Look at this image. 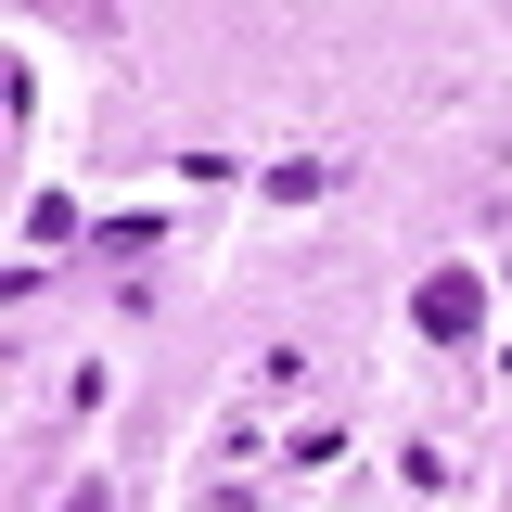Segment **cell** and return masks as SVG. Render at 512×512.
<instances>
[{
  "label": "cell",
  "mask_w": 512,
  "mask_h": 512,
  "mask_svg": "<svg viewBox=\"0 0 512 512\" xmlns=\"http://www.w3.org/2000/svg\"><path fill=\"white\" fill-rule=\"evenodd\" d=\"M77 231H90V218H77L64 192H39V205H26V244H77Z\"/></svg>",
  "instance_id": "3957f363"
},
{
  "label": "cell",
  "mask_w": 512,
  "mask_h": 512,
  "mask_svg": "<svg viewBox=\"0 0 512 512\" xmlns=\"http://www.w3.org/2000/svg\"><path fill=\"white\" fill-rule=\"evenodd\" d=\"M474 320H487V282L448 256V269H423V295H410V333L423 346H474Z\"/></svg>",
  "instance_id": "6da1fadb"
},
{
  "label": "cell",
  "mask_w": 512,
  "mask_h": 512,
  "mask_svg": "<svg viewBox=\"0 0 512 512\" xmlns=\"http://www.w3.org/2000/svg\"><path fill=\"white\" fill-rule=\"evenodd\" d=\"M346 180V167H333V154H282V167H269V192H282V205H320V192Z\"/></svg>",
  "instance_id": "7a4b0ae2"
},
{
  "label": "cell",
  "mask_w": 512,
  "mask_h": 512,
  "mask_svg": "<svg viewBox=\"0 0 512 512\" xmlns=\"http://www.w3.org/2000/svg\"><path fill=\"white\" fill-rule=\"evenodd\" d=\"M308 384V346H256V397H295Z\"/></svg>",
  "instance_id": "277c9868"
},
{
  "label": "cell",
  "mask_w": 512,
  "mask_h": 512,
  "mask_svg": "<svg viewBox=\"0 0 512 512\" xmlns=\"http://www.w3.org/2000/svg\"><path fill=\"white\" fill-rule=\"evenodd\" d=\"M64 512H116V487H103V474H77V487H64Z\"/></svg>",
  "instance_id": "5b68a950"
}]
</instances>
